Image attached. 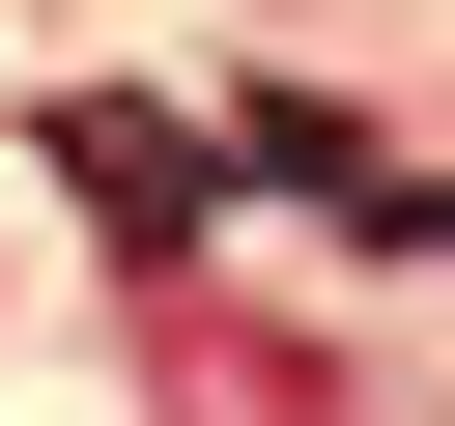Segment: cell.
Wrapping results in <instances>:
<instances>
[{"mask_svg": "<svg viewBox=\"0 0 455 426\" xmlns=\"http://www.w3.org/2000/svg\"><path fill=\"white\" fill-rule=\"evenodd\" d=\"M57 170H85L114 227H199V142H171V114H57Z\"/></svg>", "mask_w": 455, "mask_h": 426, "instance_id": "1", "label": "cell"}]
</instances>
